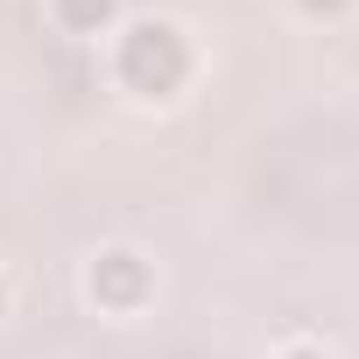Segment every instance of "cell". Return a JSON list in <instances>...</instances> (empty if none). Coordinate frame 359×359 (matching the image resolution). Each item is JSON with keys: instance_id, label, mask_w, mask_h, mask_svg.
I'll return each mask as SVG.
<instances>
[{"instance_id": "277c9868", "label": "cell", "mask_w": 359, "mask_h": 359, "mask_svg": "<svg viewBox=\"0 0 359 359\" xmlns=\"http://www.w3.org/2000/svg\"><path fill=\"white\" fill-rule=\"evenodd\" d=\"M0 303H8V289H0Z\"/></svg>"}, {"instance_id": "6da1fadb", "label": "cell", "mask_w": 359, "mask_h": 359, "mask_svg": "<svg viewBox=\"0 0 359 359\" xmlns=\"http://www.w3.org/2000/svg\"><path fill=\"white\" fill-rule=\"evenodd\" d=\"M106 8H113V0H64V22L92 29V22H106Z\"/></svg>"}, {"instance_id": "3957f363", "label": "cell", "mask_w": 359, "mask_h": 359, "mask_svg": "<svg viewBox=\"0 0 359 359\" xmlns=\"http://www.w3.org/2000/svg\"><path fill=\"white\" fill-rule=\"evenodd\" d=\"M289 359H324V352H289Z\"/></svg>"}, {"instance_id": "7a4b0ae2", "label": "cell", "mask_w": 359, "mask_h": 359, "mask_svg": "<svg viewBox=\"0 0 359 359\" xmlns=\"http://www.w3.org/2000/svg\"><path fill=\"white\" fill-rule=\"evenodd\" d=\"M310 8H345V0H310Z\"/></svg>"}]
</instances>
